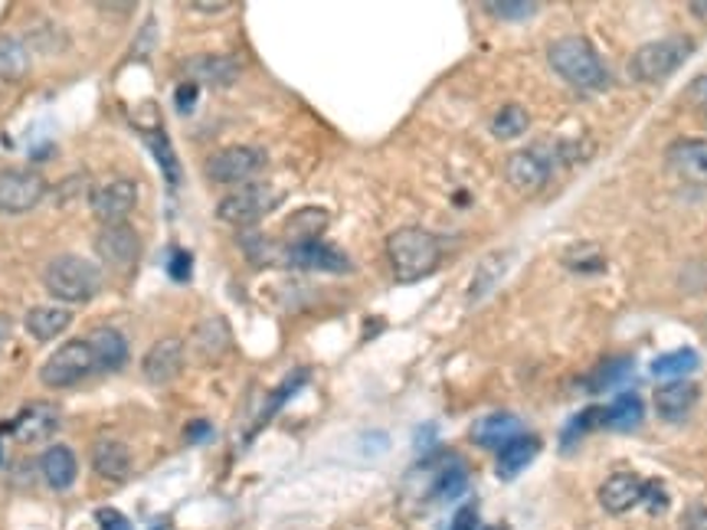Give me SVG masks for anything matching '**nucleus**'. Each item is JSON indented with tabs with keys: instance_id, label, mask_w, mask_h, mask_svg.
<instances>
[{
	"instance_id": "f257e3e1",
	"label": "nucleus",
	"mask_w": 707,
	"mask_h": 530,
	"mask_svg": "<svg viewBox=\"0 0 707 530\" xmlns=\"http://www.w3.org/2000/svg\"><path fill=\"white\" fill-rule=\"evenodd\" d=\"M547 62L560 79H567L580 92H603L609 85V69L600 53L583 36H563L547 49Z\"/></svg>"
},
{
	"instance_id": "f03ea898",
	"label": "nucleus",
	"mask_w": 707,
	"mask_h": 530,
	"mask_svg": "<svg viewBox=\"0 0 707 530\" xmlns=\"http://www.w3.org/2000/svg\"><path fill=\"white\" fill-rule=\"evenodd\" d=\"M387 260L400 281L430 278L443 263V243L420 227H403L387 237Z\"/></svg>"
},
{
	"instance_id": "7ed1b4c3",
	"label": "nucleus",
	"mask_w": 707,
	"mask_h": 530,
	"mask_svg": "<svg viewBox=\"0 0 707 530\" xmlns=\"http://www.w3.org/2000/svg\"><path fill=\"white\" fill-rule=\"evenodd\" d=\"M43 285L46 291L56 298V301H66V304H85L99 295V268L82 260V256H56L49 260L46 268H43Z\"/></svg>"
},
{
	"instance_id": "20e7f679",
	"label": "nucleus",
	"mask_w": 707,
	"mask_h": 530,
	"mask_svg": "<svg viewBox=\"0 0 707 530\" xmlns=\"http://www.w3.org/2000/svg\"><path fill=\"white\" fill-rule=\"evenodd\" d=\"M695 53V43L688 36H669V39H655V43H646L632 53L629 59V76L636 82H665L669 76H675L685 59Z\"/></svg>"
},
{
	"instance_id": "39448f33",
	"label": "nucleus",
	"mask_w": 707,
	"mask_h": 530,
	"mask_svg": "<svg viewBox=\"0 0 707 530\" xmlns=\"http://www.w3.org/2000/svg\"><path fill=\"white\" fill-rule=\"evenodd\" d=\"M557 168H563V158H560V141H540V145H534V148H524V151H514V154H508V161H504V177H508V184L514 187V191H521V194H537L547 181H550V174L557 171Z\"/></svg>"
},
{
	"instance_id": "423d86ee",
	"label": "nucleus",
	"mask_w": 707,
	"mask_h": 530,
	"mask_svg": "<svg viewBox=\"0 0 707 530\" xmlns=\"http://www.w3.org/2000/svg\"><path fill=\"white\" fill-rule=\"evenodd\" d=\"M95 370H99V364H95L92 344L85 337H76V341H66L62 347H56L46 357V364L39 367V380H43V387L66 390V387H76L79 380H85Z\"/></svg>"
},
{
	"instance_id": "0eeeda50",
	"label": "nucleus",
	"mask_w": 707,
	"mask_h": 530,
	"mask_svg": "<svg viewBox=\"0 0 707 530\" xmlns=\"http://www.w3.org/2000/svg\"><path fill=\"white\" fill-rule=\"evenodd\" d=\"M278 204H282V194L275 187L249 184L217 204V217H220V223H230V227H252V223L265 220Z\"/></svg>"
},
{
	"instance_id": "6e6552de",
	"label": "nucleus",
	"mask_w": 707,
	"mask_h": 530,
	"mask_svg": "<svg viewBox=\"0 0 707 530\" xmlns=\"http://www.w3.org/2000/svg\"><path fill=\"white\" fill-rule=\"evenodd\" d=\"M269 154L255 145H233L220 148L217 154L207 158V177L214 184H249L259 171H265Z\"/></svg>"
},
{
	"instance_id": "1a4fd4ad",
	"label": "nucleus",
	"mask_w": 707,
	"mask_h": 530,
	"mask_svg": "<svg viewBox=\"0 0 707 530\" xmlns=\"http://www.w3.org/2000/svg\"><path fill=\"white\" fill-rule=\"evenodd\" d=\"M46 177L33 168H3L0 171V214L16 217L30 214L46 197Z\"/></svg>"
},
{
	"instance_id": "9d476101",
	"label": "nucleus",
	"mask_w": 707,
	"mask_h": 530,
	"mask_svg": "<svg viewBox=\"0 0 707 530\" xmlns=\"http://www.w3.org/2000/svg\"><path fill=\"white\" fill-rule=\"evenodd\" d=\"M95 253L99 260L115 268V272H132L138 260H141V237L132 223H118V227H102L95 237Z\"/></svg>"
},
{
	"instance_id": "9b49d317",
	"label": "nucleus",
	"mask_w": 707,
	"mask_h": 530,
	"mask_svg": "<svg viewBox=\"0 0 707 530\" xmlns=\"http://www.w3.org/2000/svg\"><path fill=\"white\" fill-rule=\"evenodd\" d=\"M138 207V184L122 177V181H112L105 187H99L92 194V214L99 223L105 227H118L132 217V210Z\"/></svg>"
},
{
	"instance_id": "f8f14e48",
	"label": "nucleus",
	"mask_w": 707,
	"mask_h": 530,
	"mask_svg": "<svg viewBox=\"0 0 707 530\" xmlns=\"http://www.w3.org/2000/svg\"><path fill=\"white\" fill-rule=\"evenodd\" d=\"M187 360V347L178 337H161L158 344H151V350L141 360V373L151 387H168L181 377Z\"/></svg>"
},
{
	"instance_id": "ddd939ff",
	"label": "nucleus",
	"mask_w": 707,
	"mask_h": 530,
	"mask_svg": "<svg viewBox=\"0 0 707 530\" xmlns=\"http://www.w3.org/2000/svg\"><path fill=\"white\" fill-rule=\"evenodd\" d=\"M642 495H646V482L636 472H616L600 485V505L613 518H619V515L632 511L636 505H642Z\"/></svg>"
},
{
	"instance_id": "4468645a",
	"label": "nucleus",
	"mask_w": 707,
	"mask_h": 530,
	"mask_svg": "<svg viewBox=\"0 0 707 530\" xmlns=\"http://www.w3.org/2000/svg\"><path fill=\"white\" fill-rule=\"evenodd\" d=\"M184 76L194 82V85H230L239 79V62L233 56H224V53H201V56H191L184 59Z\"/></svg>"
},
{
	"instance_id": "2eb2a0df",
	"label": "nucleus",
	"mask_w": 707,
	"mask_h": 530,
	"mask_svg": "<svg viewBox=\"0 0 707 530\" xmlns=\"http://www.w3.org/2000/svg\"><path fill=\"white\" fill-rule=\"evenodd\" d=\"M56 429H59V410H56L53 403H30V406L10 423L13 439L23 442V446H33V442L49 439Z\"/></svg>"
},
{
	"instance_id": "dca6fc26",
	"label": "nucleus",
	"mask_w": 707,
	"mask_h": 530,
	"mask_svg": "<svg viewBox=\"0 0 707 530\" xmlns=\"http://www.w3.org/2000/svg\"><path fill=\"white\" fill-rule=\"evenodd\" d=\"M698 396H702L698 383H692V380H669V383H662L655 390V410H659L662 419L682 423L698 406Z\"/></svg>"
},
{
	"instance_id": "f3484780",
	"label": "nucleus",
	"mask_w": 707,
	"mask_h": 530,
	"mask_svg": "<svg viewBox=\"0 0 707 530\" xmlns=\"http://www.w3.org/2000/svg\"><path fill=\"white\" fill-rule=\"evenodd\" d=\"M288 263L295 265V268H308V272H334V275L351 272V260L338 246L321 243V240L288 246Z\"/></svg>"
},
{
	"instance_id": "a211bd4d",
	"label": "nucleus",
	"mask_w": 707,
	"mask_h": 530,
	"mask_svg": "<svg viewBox=\"0 0 707 530\" xmlns=\"http://www.w3.org/2000/svg\"><path fill=\"white\" fill-rule=\"evenodd\" d=\"M23 327L33 341L46 344V341H56L59 334H66L72 327V311L59 308V304H36L26 311Z\"/></svg>"
},
{
	"instance_id": "6ab92c4d",
	"label": "nucleus",
	"mask_w": 707,
	"mask_h": 530,
	"mask_svg": "<svg viewBox=\"0 0 707 530\" xmlns=\"http://www.w3.org/2000/svg\"><path fill=\"white\" fill-rule=\"evenodd\" d=\"M92 469L105 482H125L132 475V452L118 439H99L92 446Z\"/></svg>"
},
{
	"instance_id": "aec40b11",
	"label": "nucleus",
	"mask_w": 707,
	"mask_h": 530,
	"mask_svg": "<svg viewBox=\"0 0 707 530\" xmlns=\"http://www.w3.org/2000/svg\"><path fill=\"white\" fill-rule=\"evenodd\" d=\"M85 341L92 344L102 373H115L128 364V337L118 327H95Z\"/></svg>"
},
{
	"instance_id": "412c9836",
	"label": "nucleus",
	"mask_w": 707,
	"mask_h": 530,
	"mask_svg": "<svg viewBox=\"0 0 707 530\" xmlns=\"http://www.w3.org/2000/svg\"><path fill=\"white\" fill-rule=\"evenodd\" d=\"M524 436V426L517 416L511 413H491V416H481L475 426H471V439L481 446V449H504L511 439Z\"/></svg>"
},
{
	"instance_id": "4be33fe9",
	"label": "nucleus",
	"mask_w": 707,
	"mask_h": 530,
	"mask_svg": "<svg viewBox=\"0 0 707 530\" xmlns=\"http://www.w3.org/2000/svg\"><path fill=\"white\" fill-rule=\"evenodd\" d=\"M39 469H43V479L53 492H66L76 482L79 462H76V452L69 446H49L39 459Z\"/></svg>"
},
{
	"instance_id": "5701e85b",
	"label": "nucleus",
	"mask_w": 707,
	"mask_h": 530,
	"mask_svg": "<svg viewBox=\"0 0 707 530\" xmlns=\"http://www.w3.org/2000/svg\"><path fill=\"white\" fill-rule=\"evenodd\" d=\"M540 452V439L537 436H517L511 439L504 449H498V475L501 479H514L517 472H524Z\"/></svg>"
},
{
	"instance_id": "b1692460",
	"label": "nucleus",
	"mask_w": 707,
	"mask_h": 530,
	"mask_svg": "<svg viewBox=\"0 0 707 530\" xmlns=\"http://www.w3.org/2000/svg\"><path fill=\"white\" fill-rule=\"evenodd\" d=\"M646 416V406L636 393H623L616 396L609 406H603V429H616V433H632Z\"/></svg>"
},
{
	"instance_id": "393cba45",
	"label": "nucleus",
	"mask_w": 707,
	"mask_h": 530,
	"mask_svg": "<svg viewBox=\"0 0 707 530\" xmlns=\"http://www.w3.org/2000/svg\"><path fill=\"white\" fill-rule=\"evenodd\" d=\"M669 164L682 174L707 177V141L705 138H682L669 148Z\"/></svg>"
},
{
	"instance_id": "a878e982",
	"label": "nucleus",
	"mask_w": 707,
	"mask_h": 530,
	"mask_svg": "<svg viewBox=\"0 0 707 530\" xmlns=\"http://www.w3.org/2000/svg\"><path fill=\"white\" fill-rule=\"evenodd\" d=\"M324 227H328V210H321V207H305V210H298V214L288 220V227H285L288 246L321 240Z\"/></svg>"
},
{
	"instance_id": "bb28decb",
	"label": "nucleus",
	"mask_w": 707,
	"mask_h": 530,
	"mask_svg": "<svg viewBox=\"0 0 707 530\" xmlns=\"http://www.w3.org/2000/svg\"><path fill=\"white\" fill-rule=\"evenodd\" d=\"M30 72V49L20 36H0V79L20 82Z\"/></svg>"
},
{
	"instance_id": "cd10ccee",
	"label": "nucleus",
	"mask_w": 707,
	"mask_h": 530,
	"mask_svg": "<svg viewBox=\"0 0 707 530\" xmlns=\"http://www.w3.org/2000/svg\"><path fill=\"white\" fill-rule=\"evenodd\" d=\"M702 364V357L692 350V347H682V350H672V354H662L652 360V373L659 380H685L688 373H695Z\"/></svg>"
},
{
	"instance_id": "c85d7f7f",
	"label": "nucleus",
	"mask_w": 707,
	"mask_h": 530,
	"mask_svg": "<svg viewBox=\"0 0 707 530\" xmlns=\"http://www.w3.org/2000/svg\"><path fill=\"white\" fill-rule=\"evenodd\" d=\"M527 125H531L527 108H521V105H501L494 112V118H491V135L501 138V141H511V138L524 135Z\"/></svg>"
},
{
	"instance_id": "c756f323",
	"label": "nucleus",
	"mask_w": 707,
	"mask_h": 530,
	"mask_svg": "<svg viewBox=\"0 0 707 530\" xmlns=\"http://www.w3.org/2000/svg\"><path fill=\"white\" fill-rule=\"evenodd\" d=\"M629 373H632V357H613V360L600 364V367L590 373L586 390H590V393H603V390L619 387L623 380H629Z\"/></svg>"
},
{
	"instance_id": "7c9ffc66",
	"label": "nucleus",
	"mask_w": 707,
	"mask_h": 530,
	"mask_svg": "<svg viewBox=\"0 0 707 530\" xmlns=\"http://www.w3.org/2000/svg\"><path fill=\"white\" fill-rule=\"evenodd\" d=\"M148 148H151L158 168L164 171L168 184H178V181H181V161H178V154H174V148H171V141H168V135H164L161 128H158L155 135H148Z\"/></svg>"
},
{
	"instance_id": "2f4dec72",
	"label": "nucleus",
	"mask_w": 707,
	"mask_h": 530,
	"mask_svg": "<svg viewBox=\"0 0 707 530\" xmlns=\"http://www.w3.org/2000/svg\"><path fill=\"white\" fill-rule=\"evenodd\" d=\"M563 265L573 268V272L593 275V272H603V268H606V256L600 253V246H573V250L563 256Z\"/></svg>"
},
{
	"instance_id": "473e14b6",
	"label": "nucleus",
	"mask_w": 707,
	"mask_h": 530,
	"mask_svg": "<svg viewBox=\"0 0 707 530\" xmlns=\"http://www.w3.org/2000/svg\"><path fill=\"white\" fill-rule=\"evenodd\" d=\"M590 429H603V406H586L580 416H573L570 426H567V433H563V446L570 449L573 439H583Z\"/></svg>"
},
{
	"instance_id": "72a5a7b5",
	"label": "nucleus",
	"mask_w": 707,
	"mask_h": 530,
	"mask_svg": "<svg viewBox=\"0 0 707 530\" xmlns=\"http://www.w3.org/2000/svg\"><path fill=\"white\" fill-rule=\"evenodd\" d=\"M466 485H469V472L459 462H449L436 479V495L440 498H459L466 492Z\"/></svg>"
},
{
	"instance_id": "f704fd0d",
	"label": "nucleus",
	"mask_w": 707,
	"mask_h": 530,
	"mask_svg": "<svg viewBox=\"0 0 707 530\" xmlns=\"http://www.w3.org/2000/svg\"><path fill=\"white\" fill-rule=\"evenodd\" d=\"M501 265L504 260L501 256H491V260H484V263L478 265V272H475V278H471V288H469V301L475 304L494 281H498V275H501Z\"/></svg>"
},
{
	"instance_id": "c9c22d12",
	"label": "nucleus",
	"mask_w": 707,
	"mask_h": 530,
	"mask_svg": "<svg viewBox=\"0 0 707 530\" xmlns=\"http://www.w3.org/2000/svg\"><path fill=\"white\" fill-rule=\"evenodd\" d=\"M484 10L501 16V20H524V16H531L537 10V3H527V0H488Z\"/></svg>"
},
{
	"instance_id": "e433bc0d",
	"label": "nucleus",
	"mask_w": 707,
	"mask_h": 530,
	"mask_svg": "<svg viewBox=\"0 0 707 530\" xmlns=\"http://www.w3.org/2000/svg\"><path fill=\"white\" fill-rule=\"evenodd\" d=\"M642 502H646L649 515H662V511L669 508V495H665L662 482H646V495H642Z\"/></svg>"
},
{
	"instance_id": "4c0bfd02",
	"label": "nucleus",
	"mask_w": 707,
	"mask_h": 530,
	"mask_svg": "<svg viewBox=\"0 0 707 530\" xmlns=\"http://www.w3.org/2000/svg\"><path fill=\"white\" fill-rule=\"evenodd\" d=\"M95 521H99V528L102 530H132L128 518H125L122 511H115V508H99V511H95Z\"/></svg>"
},
{
	"instance_id": "58836bf2",
	"label": "nucleus",
	"mask_w": 707,
	"mask_h": 530,
	"mask_svg": "<svg viewBox=\"0 0 707 530\" xmlns=\"http://www.w3.org/2000/svg\"><path fill=\"white\" fill-rule=\"evenodd\" d=\"M682 530H707V508L705 505H692L682 518Z\"/></svg>"
},
{
	"instance_id": "ea45409f",
	"label": "nucleus",
	"mask_w": 707,
	"mask_h": 530,
	"mask_svg": "<svg viewBox=\"0 0 707 530\" xmlns=\"http://www.w3.org/2000/svg\"><path fill=\"white\" fill-rule=\"evenodd\" d=\"M171 275H174L178 281H187V278H191V256H187L184 250H178V253L171 256Z\"/></svg>"
},
{
	"instance_id": "a19ab883",
	"label": "nucleus",
	"mask_w": 707,
	"mask_h": 530,
	"mask_svg": "<svg viewBox=\"0 0 707 530\" xmlns=\"http://www.w3.org/2000/svg\"><path fill=\"white\" fill-rule=\"evenodd\" d=\"M449 530H478V511L475 508H459L456 518H453V528Z\"/></svg>"
},
{
	"instance_id": "79ce46f5",
	"label": "nucleus",
	"mask_w": 707,
	"mask_h": 530,
	"mask_svg": "<svg viewBox=\"0 0 707 530\" xmlns=\"http://www.w3.org/2000/svg\"><path fill=\"white\" fill-rule=\"evenodd\" d=\"M197 89H201V85H194V82H187V85L178 89L174 99H178V108H181V112H191V105H194V99H197Z\"/></svg>"
},
{
	"instance_id": "37998d69",
	"label": "nucleus",
	"mask_w": 707,
	"mask_h": 530,
	"mask_svg": "<svg viewBox=\"0 0 707 530\" xmlns=\"http://www.w3.org/2000/svg\"><path fill=\"white\" fill-rule=\"evenodd\" d=\"M187 7H191V10H201V13H224V10H230L227 0H217V3H210V0H191Z\"/></svg>"
},
{
	"instance_id": "c03bdc74",
	"label": "nucleus",
	"mask_w": 707,
	"mask_h": 530,
	"mask_svg": "<svg viewBox=\"0 0 707 530\" xmlns=\"http://www.w3.org/2000/svg\"><path fill=\"white\" fill-rule=\"evenodd\" d=\"M688 99H692L695 105H705L707 108V76H702V79H695V82H692Z\"/></svg>"
},
{
	"instance_id": "a18cd8bd",
	"label": "nucleus",
	"mask_w": 707,
	"mask_h": 530,
	"mask_svg": "<svg viewBox=\"0 0 707 530\" xmlns=\"http://www.w3.org/2000/svg\"><path fill=\"white\" fill-rule=\"evenodd\" d=\"M187 433H191L187 439H194V442H197V439H207V433H210V423H191V426H187Z\"/></svg>"
},
{
	"instance_id": "49530a36",
	"label": "nucleus",
	"mask_w": 707,
	"mask_h": 530,
	"mask_svg": "<svg viewBox=\"0 0 707 530\" xmlns=\"http://www.w3.org/2000/svg\"><path fill=\"white\" fill-rule=\"evenodd\" d=\"M10 331H13V321H10L7 314H0V347L7 344V337H10Z\"/></svg>"
},
{
	"instance_id": "de8ad7c7",
	"label": "nucleus",
	"mask_w": 707,
	"mask_h": 530,
	"mask_svg": "<svg viewBox=\"0 0 707 530\" xmlns=\"http://www.w3.org/2000/svg\"><path fill=\"white\" fill-rule=\"evenodd\" d=\"M692 13H698V16H707V3H705V0H695V3H692Z\"/></svg>"
},
{
	"instance_id": "09e8293b",
	"label": "nucleus",
	"mask_w": 707,
	"mask_h": 530,
	"mask_svg": "<svg viewBox=\"0 0 707 530\" xmlns=\"http://www.w3.org/2000/svg\"><path fill=\"white\" fill-rule=\"evenodd\" d=\"M478 530H501V528H478Z\"/></svg>"
},
{
	"instance_id": "8fccbe9b",
	"label": "nucleus",
	"mask_w": 707,
	"mask_h": 530,
	"mask_svg": "<svg viewBox=\"0 0 707 530\" xmlns=\"http://www.w3.org/2000/svg\"><path fill=\"white\" fill-rule=\"evenodd\" d=\"M0 462H3V449H0Z\"/></svg>"
}]
</instances>
